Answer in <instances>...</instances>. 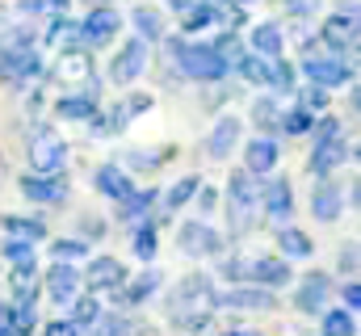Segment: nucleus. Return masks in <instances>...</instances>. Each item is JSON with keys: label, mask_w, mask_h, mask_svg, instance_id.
Returning <instances> with one entry per match:
<instances>
[{"label": "nucleus", "mask_w": 361, "mask_h": 336, "mask_svg": "<svg viewBox=\"0 0 361 336\" xmlns=\"http://www.w3.org/2000/svg\"><path fill=\"white\" fill-rule=\"evenodd\" d=\"M257 215H261V189L252 181V172L240 168L227 181V219H231V232L235 236H248L257 227Z\"/></svg>", "instance_id": "obj_1"}, {"label": "nucleus", "mask_w": 361, "mask_h": 336, "mask_svg": "<svg viewBox=\"0 0 361 336\" xmlns=\"http://www.w3.org/2000/svg\"><path fill=\"white\" fill-rule=\"evenodd\" d=\"M169 51H173V59L180 64V72H185L189 80H223L227 68H231L214 47H189V42H180V38H169Z\"/></svg>", "instance_id": "obj_2"}, {"label": "nucleus", "mask_w": 361, "mask_h": 336, "mask_svg": "<svg viewBox=\"0 0 361 336\" xmlns=\"http://www.w3.org/2000/svg\"><path fill=\"white\" fill-rule=\"evenodd\" d=\"M219 307V290L206 273H189L180 277L177 290L169 294V316L180 320V316H193V311H214Z\"/></svg>", "instance_id": "obj_3"}, {"label": "nucleus", "mask_w": 361, "mask_h": 336, "mask_svg": "<svg viewBox=\"0 0 361 336\" xmlns=\"http://www.w3.org/2000/svg\"><path fill=\"white\" fill-rule=\"evenodd\" d=\"M30 164H34V172H42V176L63 172V164H68V148H63V139H59L51 126H38V131L30 135Z\"/></svg>", "instance_id": "obj_4"}, {"label": "nucleus", "mask_w": 361, "mask_h": 336, "mask_svg": "<svg viewBox=\"0 0 361 336\" xmlns=\"http://www.w3.org/2000/svg\"><path fill=\"white\" fill-rule=\"evenodd\" d=\"M324 47L332 55H353L357 51V17H353V8L349 13H332L324 21Z\"/></svg>", "instance_id": "obj_5"}, {"label": "nucleus", "mask_w": 361, "mask_h": 336, "mask_svg": "<svg viewBox=\"0 0 361 336\" xmlns=\"http://www.w3.org/2000/svg\"><path fill=\"white\" fill-rule=\"evenodd\" d=\"M328 299H332V277L328 273H307L302 277V286L294 290V307L302 311V316H324V307H328Z\"/></svg>", "instance_id": "obj_6"}, {"label": "nucleus", "mask_w": 361, "mask_h": 336, "mask_svg": "<svg viewBox=\"0 0 361 336\" xmlns=\"http://www.w3.org/2000/svg\"><path fill=\"white\" fill-rule=\"evenodd\" d=\"M248 282L265 286V290H281L294 282V269L286 256H257V260H248Z\"/></svg>", "instance_id": "obj_7"}, {"label": "nucleus", "mask_w": 361, "mask_h": 336, "mask_svg": "<svg viewBox=\"0 0 361 336\" xmlns=\"http://www.w3.org/2000/svg\"><path fill=\"white\" fill-rule=\"evenodd\" d=\"M180 252H189V256H219L223 252V236L214 232V227H206L202 219H193V223H185L177 236Z\"/></svg>", "instance_id": "obj_8"}, {"label": "nucleus", "mask_w": 361, "mask_h": 336, "mask_svg": "<svg viewBox=\"0 0 361 336\" xmlns=\"http://www.w3.org/2000/svg\"><path fill=\"white\" fill-rule=\"evenodd\" d=\"M118 30H122V17H118L109 4H97L89 17L80 21V38H85L89 47H105V42H114Z\"/></svg>", "instance_id": "obj_9"}, {"label": "nucleus", "mask_w": 361, "mask_h": 336, "mask_svg": "<svg viewBox=\"0 0 361 336\" xmlns=\"http://www.w3.org/2000/svg\"><path fill=\"white\" fill-rule=\"evenodd\" d=\"M302 72L311 76V84H324V88H336V84H345V80H353V68L341 59V55H311L307 64H302Z\"/></svg>", "instance_id": "obj_10"}, {"label": "nucleus", "mask_w": 361, "mask_h": 336, "mask_svg": "<svg viewBox=\"0 0 361 336\" xmlns=\"http://www.w3.org/2000/svg\"><path fill=\"white\" fill-rule=\"evenodd\" d=\"M21 193H25L30 202H42V206H59V202L68 198V181H63V172H55V176L30 172V176H21Z\"/></svg>", "instance_id": "obj_11"}, {"label": "nucleus", "mask_w": 361, "mask_h": 336, "mask_svg": "<svg viewBox=\"0 0 361 336\" xmlns=\"http://www.w3.org/2000/svg\"><path fill=\"white\" fill-rule=\"evenodd\" d=\"M143 68H147V42H143V38H130V42L114 55L109 76H114L118 84H130L135 76H143Z\"/></svg>", "instance_id": "obj_12"}, {"label": "nucleus", "mask_w": 361, "mask_h": 336, "mask_svg": "<svg viewBox=\"0 0 361 336\" xmlns=\"http://www.w3.org/2000/svg\"><path fill=\"white\" fill-rule=\"evenodd\" d=\"M219 307H235V311H273L277 294L265 286H231L227 294H219Z\"/></svg>", "instance_id": "obj_13"}, {"label": "nucleus", "mask_w": 361, "mask_h": 336, "mask_svg": "<svg viewBox=\"0 0 361 336\" xmlns=\"http://www.w3.org/2000/svg\"><path fill=\"white\" fill-rule=\"evenodd\" d=\"M240 131H244V122H240L235 114L219 118L214 131L206 135V156H210V160H227V156L235 152V143H240Z\"/></svg>", "instance_id": "obj_14"}, {"label": "nucleus", "mask_w": 361, "mask_h": 336, "mask_svg": "<svg viewBox=\"0 0 361 336\" xmlns=\"http://www.w3.org/2000/svg\"><path fill=\"white\" fill-rule=\"evenodd\" d=\"M261 210L277 219V223H286L290 215H294V189H290V181L286 176H273L269 185L261 189Z\"/></svg>", "instance_id": "obj_15"}, {"label": "nucleus", "mask_w": 361, "mask_h": 336, "mask_svg": "<svg viewBox=\"0 0 361 336\" xmlns=\"http://www.w3.org/2000/svg\"><path fill=\"white\" fill-rule=\"evenodd\" d=\"M341 210H345V193H341V185L336 181H319L315 185V193H311V215L319 219V223H332V219H341Z\"/></svg>", "instance_id": "obj_16"}, {"label": "nucleus", "mask_w": 361, "mask_h": 336, "mask_svg": "<svg viewBox=\"0 0 361 336\" xmlns=\"http://www.w3.org/2000/svg\"><path fill=\"white\" fill-rule=\"evenodd\" d=\"M341 160H345V139L341 135H328V139H315V152H311L307 168L315 176H328L332 168H341Z\"/></svg>", "instance_id": "obj_17"}, {"label": "nucleus", "mask_w": 361, "mask_h": 336, "mask_svg": "<svg viewBox=\"0 0 361 336\" xmlns=\"http://www.w3.org/2000/svg\"><path fill=\"white\" fill-rule=\"evenodd\" d=\"M76 290H80V273H76L68 260H59L55 269H47V294H51L55 303H72Z\"/></svg>", "instance_id": "obj_18"}, {"label": "nucleus", "mask_w": 361, "mask_h": 336, "mask_svg": "<svg viewBox=\"0 0 361 336\" xmlns=\"http://www.w3.org/2000/svg\"><path fill=\"white\" fill-rule=\"evenodd\" d=\"M85 282H89L92 290H118V286L126 282V269H122V260H114V256H97L89 265V273H85Z\"/></svg>", "instance_id": "obj_19"}, {"label": "nucleus", "mask_w": 361, "mask_h": 336, "mask_svg": "<svg viewBox=\"0 0 361 336\" xmlns=\"http://www.w3.org/2000/svg\"><path fill=\"white\" fill-rule=\"evenodd\" d=\"M92 181H97V189H101L109 202H122V198H130V193H135V185H130V176H126V168H118V164H101Z\"/></svg>", "instance_id": "obj_20"}, {"label": "nucleus", "mask_w": 361, "mask_h": 336, "mask_svg": "<svg viewBox=\"0 0 361 336\" xmlns=\"http://www.w3.org/2000/svg\"><path fill=\"white\" fill-rule=\"evenodd\" d=\"M160 286H164V273H160V269H143V273H139V277H135V282L118 294V303H122V307H130V303L139 307V303H147Z\"/></svg>", "instance_id": "obj_21"}, {"label": "nucleus", "mask_w": 361, "mask_h": 336, "mask_svg": "<svg viewBox=\"0 0 361 336\" xmlns=\"http://www.w3.org/2000/svg\"><path fill=\"white\" fill-rule=\"evenodd\" d=\"M8 290L17 294V299H38V260L30 256V260H17L13 269H8Z\"/></svg>", "instance_id": "obj_22"}, {"label": "nucleus", "mask_w": 361, "mask_h": 336, "mask_svg": "<svg viewBox=\"0 0 361 336\" xmlns=\"http://www.w3.org/2000/svg\"><path fill=\"white\" fill-rule=\"evenodd\" d=\"M273 164H277V143H273L269 135L252 139V143H248V152H244V168H248L252 176H265Z\"/></svg>", "instance_id": "obj_23"}, {"label": "nucleus", "mask_w": 361, "mask_h": 336, "mask_svg": "<svg viewBox=\"0 0 361 336\" xmlns=\"http://www.w3.org/2000/svg\"><path fill=\"white\" fill-rule=\"evenodd\" d=\"M0 236L38 244V240L47 236V223H42V219H21V215H4V219H0Z\"/></svg>", "instance_id": "obj_24"}, {"label": "nucleus", "mask_w": 361, "mask_h": 336, "mask_svg": "<svg viewBox=\"0 0 361 336\" xmlns=\"http://www.w3.org/2000/svg\"><path fill=\"white\" fill-rule=\"evenodd\" d=\"M92 76V55L89 51H76V47H63V59H59V80L76 84Z\"/></svg>", "instance_id": "obj_25"}, {"label": "nucleus", "mask_w": 361, "mask_h": 336, "mask_svg": "<svg viewBox=\"0 0 361 336\" xmlns=\"http://www.w3.org/2000/svg\"><path fill=\"white\" fill-rule=\"evenodd\" d=\"M281 47H286V38H281V25H277V21H265V25H257V30H252V51H257V55L277 59V55H281Z\"/></svg>", "instance_id": "obj_26"}, {"label": "nucleus", "mask_w": 361, "mask_h": 336, "mask_svg": "<svg viewBox=\"0 0 361 336\" xmlns=\"http://www.w3.org/2000/svg\"><path fill=\"white\" fill-rule=\"evenodd\" d=\"M214 21H219V4H214V0H197V4H185V21H180V25H185L189 34H197V30H210Z\"/></svg>", "instance_id": "obj_27"}, {"label": "nucleus", "mask_w": 361, "mask_h": 336, "mask_svg": "<svg viewBox=\"0 0 361 336\" xmlns=\"http://www.w3.org/2000/svg\"><path fill=\"white\" fill-rule=\"evenodd\" d=\"M130 21H135V30H139V38H143V42H156V38L164 34V17H160L152 4H139V8L130 13Z\"/></svg>", "instance_id": "obj_28"}, {"label": "nucleus", "mask_w": 361, "mask_h": 336, "mask_svg": "<svg viewBox=\"0 0 361 336\" xmlns=\"http://www.w3.org/2000/svg\"><path fill=\"white\" fill-rule=\"evenodd\" d=\"M92 114H97V101H92L89 92H76V97L59 101V118H68V122H89Z\"/></svg>", "instance_id": "obj_29"}, {"label": "nucleus", "mask_w": 361, "mask_h": 336, "mask_svg": "<svg viewBox=\"0 0 361 336\" xmlns=\"http://www.w3.org/2000/svg\"><path fill=\"white\" fill-rule=\"evenodd\" d=\"M277 126H281L286 135H311V126H315V114H311L307 105H294V109H286V114L277 118Z\"/></svg>", "instance_id": "obj_30"}, {"label": "nucleus", "mask_w": 361, "mask_h": 336, "mask_svg": "<svg viewBox=\"0 0 361 336\" xmlns=\"http://www.w3.org/2000/svg\"><path fill=\"white\" fill-rule=\"evenodd\" d=\"M277 248L286 252V256H311L315 244H311V236H302L298 227H286V232H277Z\"/></svg>", "instance_id": "obj_31"}, {"label": "nucleus", "mask_w": 361, "mask_h": 336, "mask_svg": "<svg viewBox=\"0 0 361 336\" xmlns=\"http://www.w3.org/2000/svg\"><path fill=\"white\" fill-rule=\"evenodd\" d=\"M319 336H357V320H353V311H324V332Z\"/></svg>", "instance_id": "obj_32"}, {"label": "nucleus", "mask_w": 361, "mask_h": 336, "mask_svg": "<svg viewBox=\"0 0 361 336\" xmlns=\"http://www.w3.org/2000/svg\"><path fill=\"white\" fill-rule=\"evenodd\" d=\"M235 72L252 84H265L269 80V59H265V55H240V59H235Z\"/></svg>", "instance_id": "obj_33"}, {"label": "nucleus", "mask_w": 361, "mask_h": 336, "mask_svg": "<svg viewBox=\"0 0 361 336\" xmlns=\"http://www.w3.org/2000/svg\"><path fill=\"white\" fill-rule=\"evenodd\" d=\"M156 244H160V240H156V223H139L135 236H130L135 256H139V260H152V256H156Z\"/></svg>", "instance_id": "obj_34"}, {"label": "nucleus", "mask_w": 361, "mask_h": 336, "mask_svg": "<svg viewBox=\"0 0 361 336\" xmlns=\"http://www.w3.org/2000/svg\"><path fill=\"white\" fill-rule=\"evenodd\" d=\"M126 105H118V109H109V114H92L89 122H92V131L97 135H122V126H126Z\"/></svg>", "instance_id": "obj_35"}, {"label": "nucleus", "mask_w": 361, "mask_h": 336, "mask_svg": "<svg viewBox=\"0 0 361 336\" xmlns=\"http://www.w3.org/2000/svg\"><path fill=\"white\" fill-rule=\"evenodd\" d=\"M101 320V303H97V294H85V299H72V324L76 328H89Z\"/></svg>", "instance_id": "obj_36"}, {"label": "nucleus", "mask_w": 361, "mask_h": 336, "mask_svg": "<svg viewBox=\"0 0 361 336\" xmlns=\"http://www.w3.org/2000/svg\"><path fill=\"white\" fill-rule=\"evenodd\" d=\"M197 185H202L197 176H180L177 185L169 189V198H164V210H177V206H185V202H189V198L197 193Z\"/></svg>", "instance_id": "obj_37"}, {"label": "nucleus", "mask_w": 361, "mask_h": 336, "mask_svg": "<svg viewBox=\"0 0 361 336\" xmlns=\"http://www.w3.org/2000/svg\"><path fill=\"white\" fill-rule=\"evenodd\" d=\"M156 189H143V193H130V198H122V215H147L152 206H156Z\"/></svg>", "instance_id": "obj_38"}, {"label": "nucleus", "mask_w": 361, "mask_h": 336, "mask_svg": "<svg viewBox=\"0 0 361 336\" xmlns=\"http://www.w3.org/2000/svg\"><path fill=\"white\" fill-rule=\"evenodd\" d=\"M277 118H281V109H277V101H269V97H261V101L252 105V122H257L261 131L277 126Z\"/></svg>", "instance_id": "obj_39"}, {"label": "nucleus", "mask_w": 361, "mask_h": 336, "mask_svg": "<svg viewBox=\"0 0 361 336\" xmlns=\"http://www.w3.org/2000/svg\"><path fill=\"white\" fill-rule=\"evenodd\" d=\"M269 88H294V68L277 55V59H269Z\"/></svg>", "instance_id": "obj_40"}, {"label": "nucleus", "mask_w": 361, "mask_h": 336, "mask_svg": "<svg viewBox=\"0 0 361 336\" xmlns=\"http://www.w3.org/2000/svg\"><path fill=\"white\" fill-rule=\"evenodd\" d=\"M0 256L13 260V265H17V260H30V256H34V244H30V240H4V244H0Z\"/></svg>", "instance_id": "obj_41"}, {"label": "nucleus", "mask_w": 361, "mask_h": 336, "mask_svg": "<svg viewBox=\"0 0 361 336\" xmlns=\"http://www.w3.org/2000/svg\"><path fill=\"white\" fill-rule=\"evenodd\" d=\"M51 252H55V260H80L89 248H85V240H55Z\"/></svg>", "instance_id": "obj_42"}, {"label": "nucleus", "mask_w": 361, "mask_h": 336, "mask_svg": "<svg viewBox=\"0 0 361 336\" xmlns=\"http://www.w3.org/2000/svg\"><path fill=\"white\" fill-rule=\"evenodd\" d=\"M97 336H135V324L130 320H118V316H105L97 324Z\"/></svg>", "instance_id": "obj_43"}, {"label": "nucleus", "mask_w": 361, "mask_h": 336, "mask_svg": "<svg viewBox=\"0 0 361 336\" xmlns=\"http://www.w3.org/2000/svg\"><path fill=\"white\" fill-rule=\"evenodd\" d=\"M219 273H223L227 282H248V256H227Z\"/></svg>", "instance_id": "obj_44"}, {"label": "nucleus", "mask_w": 361, "mask_h": 336, "mask_svg": "<svg viewBox=\"0 0 361 336\" xmlns=\"http://www.w3.org/2000/svg\"><path fill=\"white\" fill-rule=\"evenodd\" d=\"M298 105H307V109H324V105H328V88H324V84H311V88H302Z\"/></svg>", "instance_id": "obj_45"}, {"label": "nucleus", "mask_w": 361, "mask_h": 336, "mask_svg": "<svg viewBox=\"0 0 361 336\" xmlns=\"http://www.w3.org/2000/svg\"><path fill=\"white\" fill-rule=\"evenodd\" d=\"M42 336H80V328H76L72 320H51V324L42 328Z\"/></svg>", "instance_id": "obj_46"}, {"label": "nucleus", "mask_w": 361, "mask_h": 336, "mask_svg": "<svg viewBox=\"0 0 361 336\" xmlns=\"http://www.w3.org/2000/svg\"><path fill=\"white\" fill-rule=\"evenodd\" d=\"M341 273H349V277L357 273V244H353V240H349L345 252H341Z\"/></svg>", "instance_id": "obj_47"}, {"label": "nucleus", "mask_w": 361, "mask_h": 336, "mask_svg": "<svg viewBox=\"0 0 361 336\" xmlns=\"http://www.w3.org/2000/svg\"><path fill=\"white\" fill-rule=\"evenodd\" d=\"M164 156H169V152H135V156H130V164H135V168H156Z\"/></svg>", "instance_id": "obj_48"}, {"label": "nucleus", "mask_w": 361, "mask_h": 336, "mask_svg": "<svg viewBox=\"0 0 361 336\" xmlns=\"http://www.w3.org/2000/svg\"><path fill=\"white\" fill-rule=\"evenodd\" d=\"M341 299H345V311H357V307H361V286H357V282H345Z\"/></svg>", "instance_id": "obj_49"}, {"label": "nucleus", "mask_w": 361, "mask_h": 336, "mask_svg": "<svg viewBox=\"0 0 361 336\" xmlns=\"http://www.w3.org/2000/svg\"><path fill=\"white\" fill-rule=\"evenodd\" d=\"M193 198H197V206H202V210H214V206H219V193H214L210 185H197V193H193Z\"/></svg>", "instance_id": "obj_50"}, {"label": "nucleus", "mask_w": 361, "mask_h": 336, "mask_svg": "<svg viewBox=\"0 0 361 336\" xmlns=\"http://www.w3.org/2000/svg\"><path fill=\"white\" fill-rule=\"evenodd\" d=\"M286 4H290V13H294V17H311V13L319 8V0H286Z\"/></svg>", "instance_id": "obj_51"}, {"label": "nucleus", "mask_w": 361, "mask_h": 336, "mask_svg": "<svg viewBox=\"0 0 361 336\" xmlns=\"http://www.w3.org/2000/svg\"><path fill=\"white\" fill-rule=\"evenodd\" d=\"M147 105H152V97H143V92H139V97H130V101H126V114L135 118V114H143Z\"/></svg>", "instance_id": "obj_52"}, {"label": "nucleus", "mask_w": 361, "mask_h": 336, "mask_svg": "<svg viewBox=\"0 0 361 336\" xmlns=\"http://www.w3.org/2000/svg\"><path fill=\"white\" fill-rule=\"evenodd\" d=\"M0 336H17L13 324H8V307H0Z\"/></svg>", "instance_id": "obj_53"}, {"label": "nucleus", "mask_w": 361, "mask_h": 336, "mask_svg": "<svg viewBox=\"0 0 361 336\" xmlns=\"http://www.w3.org/2000/svg\"><path fill=\"white\" fill-rule=\"evenodd\" d=\"M223 336H257V332H223Z\"/></svg>", "instance_id": "obj_54"}, {"label": "nucleus", "mask_w": 361, "mask_h": 336, "mask_svg": "<svg viewBox=\"0 0 361 336\" xmlns=\"http://www.w3.org/2000/svg\"><path fill=\"white\" fill-rule=\"evenodd\" d=\"M169 4H177V8H185V0H169Z\"/></svg>", "instance_id": "obj_55"}]
</instances>
